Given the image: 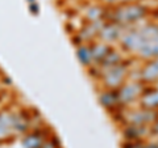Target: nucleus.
<instances>
[{
    "label": "nucleus",
    "instance_id": "1",
    "mask_svg": "<svg viewBox=\"0 0 158 148\" xmlns=\"http://www.w3.org/2000/svg\"><path fill=\"white\" fill-rule=\"evenodd\" d=\"M154 11L156 9L146 6V0L141 3H124L107 8L106 21L115 22L128 29L146 20L149 16H152V13H154Z\"/></svg>",
    "mask_w": 158,
    "mask_h": 148
},
{
    "label": "nucleus",
    "instance_id": "2",
    "mask_svg": "<svg viewBox=\"0 0 158 148\" xmlns=\"http://www.w3.org/2000/svg\"><path fill=\"white\" fill-rule=\"evenodd\" d=\"M133 62H135V58H128L120 64L103 72L100 77L96 80L102 89L117 91L129 79V73L133 68Z\"/></svg>",
    "mask_w": 158,
    "mask_h": 148
},
{
    "label": "nucleus",
    "instance_id": "3",
    "mask_svg": "<svg viewBox=\"0 0 158 148\" xmlns=\"http://www.w3.org/2000/svg\"><path fill=\"white\" fill-rule=\"evenodd\" d=\"M115 117H118L120 126H152L158 117V111L149 110L138 105L131 107H123L116 111Z\"/></svg>",
    "mask_w": 158,
    "mask_h": 148
},
{
    "label": "nucleus",
    "instance_id": "4",
    "mask_svg": "<svg viewBox=\"0 0 158 148\" xmlns=\"http://www.w3.org/2000/svg\"><path fill=\"white\" fill-rule=\"evenodd\" d=\"M146 85L137 79H128L123 85L116 91L117 100L120 107H131L137 105L138 100L141 98Z\"/></svg>",
    "mask_w": 158,
    "mask_h": 148
},
{
    "label": "nucleus",
    "instance_id": "5",
    "mask_svg": "<svg viewBox=\"0 0 158 148\" xmlns=\"http://www.w3.org/2000/svg\"><path fill=\"white\" fill-rule=\"evenodd\" d=\"M20 109L4 107L0 110V143L12 140L19 135L17 119Z\"/></svg>",
    "mask_w": 158,
    "mask_h": 148
},
{
    "label": "nucleus",
    "instance_id": "6",
    "mask_svg": "<svg viewBox=\"0 0 158 148\" xmlns=\"http://www.w3.org/2000/svg\"><path fill=\"white\" fill-rule=\"evenodd\" d=\"M137 77L145 85H156L158 83V58L141 62L137 68Z\"/></svg>",
    "mask_w": 158,
    "mask_h": 148
},
{
    "label": "nucleus",
    "instance_id": "7",
    "mask_svg": "<svg viewBox=\"0 0 158 148\" xmlns=\"http://www.w3.org/2000/svg\"><path fill=\"white\" fill-rule=\"evenodd\" d=\"M124 32H125V28L117 25L115 22L106 21L98 34V39L102 42L108 43V45H111V46H117Z\"/></svg>",
    "mask_w": 158,
    "mask_h": 148
},
{
    "label": "nucleus",
    "instance_id": "8",
    "mask_svg": "<svg viewBox=\"0 0 158 148\" xmlns=\"http://www.w3.org/2000/svg\"><path fill=\"white\" fill-rule=\"evenodd\" d=\"M107 8L102 6L99 2H87L83 6V9L81 11V17L83 22H96L106 20Z\"/></svg>",
    "mask_w": 158,
    "mask_h": 148
},
{
    "label": "nucleus",
    "instance_id": "9",
    "mask_svg": "<svg viewBox=\"0 0 158 148\" xmlns=\"http://www.w3.org/2000/svg\"><path fill=\"white\" fill-rule=\"evenodd\" d=\"M50 135L52 134L49 132V129H45V127L31 130L27 134H24L23 146L24 148H40Z\"/></svg>",
    "mask_w": 158,
    "mask_h": 148
},
{
    "label": "nucleus",
    "instance_id": "10",
    "mask_svg": "<svg viewBox=\"0 0 158 148\" xmlns=\"http://www.w3.org/2000/svg\"><path fill=\"white\" fill-rule=\"evenodd\" d=\"M121 134L125 140H150L152 129L149 126H121Z\"/></svg>",
    "mask_w": 158,
    "mask_h": 148
},
{
    "label": "nucleus",
    "instance_id": "11",
    "mask_svg": "<svg viewBox=\"0 0 158 148\" xmlns=\"http://www.w3.org/2000/svg\"><path fill=\"white\" fill-rule=\"evenodd\" d=\"M98 100L100 102V105L104 107L107 111L115 114L116 111H118L121 109L120 103H118L117 100V95L116 91H110V89H99L98 92Z\"/></svg>",
    "mask_w": 158,
    "mask_h": 148
},
{
    "label": "nucleus",
    "instance_id": "12",
    "mask_svg": "<svg viewBox=\"0 0 158 148\" xmlns=\"http://www.w3.org/2000/svg\"><path fill=\"white\" fill-rule=\"evenodd\" d=\"M138 106L149 110L158 111V85H146L141 98L137 102Z\"/></svg>",
    "mask_w": 158,
    "mask_h": 148
},
{
    "label": "nucleus",
    "instance_id": "13",
    "mask_svg": "<svg viewBox=\"0 0 158 148\" xmlns=\"http://www.w3.org/2000/svg\"><path fill=\"white\" fill-rule=\"evenodd\" d=\"M115 46H111L108 45L106 42H102L96 39V41H94L90 43V49H91V54H92V60H94V66H98L99 63H102V60L104 59L110 51Z\"/></svg>",
    "mask_w": 158,
    "mask_h": 148
},
{
    "label": "nucleus",
    "instance_id": "14",
    "mask_svg": "<svg viewBox=\"0 0 158 148\" xmlns=\"http://www.w3.org/2000/svg\"><path fill=\"white\" fill-rule=\"evenodd\" d=\"M133 58L140 62H145V60H149V59H153V58H158V38L153 39V41L144 45L135 54Z\"/></svg>",
    "mask_w": 158,
    "mask_h": 148
},
{
    "label": "nucleus",
    "instance_id": "15",
    "mask_svg": "<svg viewBox=\"0 0 158 148\" xmlns=\"http://www.w3.org/2000/svg\"><path fill=\"white\" fill-rule=\"evenodd\" d=\"M75 53H77L78 60L81 62V64L85 68H87V70H88V68H91L94 66L90 43H81V45H77Z\"/></svg>",
    "mask_w": 158,
    "mask_h": 148
},
{
    "label": "nucleus",
    "instance_id": "16",
    "mask_svg": "<svg viewBox=\"0 0 158 148\" xmlns=\"http://www.w3.org/2000/svg\"><path fill=\"white\" fill-rule=\"evenodd\" d=\"M40 148H61V146H59V142L57 139V136L52 134Z\"/></svg>",
    "mask_w": 158,
    "mask_h": 148
},
{
    "label": "nucleus",
    "instance_id": "17",
    "mask_svg": "<svg viewBox=\"0 0 158 148\" xmlns=\"http://www.w3.org/2000/svg\"><path fill=\"white\" fill-rule=\"evenodd\" d=\"M145 142H140V140H125L124 143H123V148H144Z\"/></svg>",
    "mask_w": 158,
    "mask_h": 148
},
{
    "label": "nucleus",
    "instance_id": "18",
    "mask_svg": "<svg viewBox=\"0 0 158 148\" xmlns=\"http://www.w3.org/2000/svg\"><path fill=\"white\" fill-rule=\"evenodd\" d=\"M152 129V139H158V117L154 121V123L150 126Z\"/></svg>",
    "mask_w": 158,
    "mask_h": 148
},
{
    "label": "nucleus",
    "instance_id": "19",
    "mask_svg": "<svg viewBox=\"0 0 158 148\" xmlns=\"http://www.w3.org/2000/svg\"><path fill=\"white\" fill-rule=\"evenodd\" d=\"M29 11L32 12V14H38V12H40V7H38V4H37V2H34V3H31L29 4Z\"/></svg>",
    "mask_w": 158,
    "mask_h": 148
},
{
    "label": "nucleus",
    "instance_id": "20",
    "mask_svg": "<svg viewBox=\"0 0 158 148\" xmlns=\"http://www.w3.org/2000/svg\"><path fill=\"white\" fill-rule=\"evenodd\" d=\"M144 148H158V144H157V142L154 139H150V140L145 142Z\"/></svg>",
    "mask_w": 158,
    "mask_h": 148
},
{
    "label": "nucleus",
    "instance_id": "21",
    "mask_svg": "<svg viewBox=\"0 0 158 148\" xmlns=\"http://www.w3.org/2000/svg\"><path fill=\"white\" fill-rule=\"evenodd\" d=\"M141 2H145V0H120V4H124V3H141Z\"/></svg>",
    "mask_w": 158,
    "mask_h": 148
},
{
    "label": "nucleus",
    "instance_id": "22",
    "mask_svg": "<svg viewBox=\"0 0 158 148\" xmlns=\"http://www.w3.org/2000/svg\"><path fill=\"white\" fill-rule=\"evenodd\" d=\"M71 2H81V3H87L88 0H71Z\"/></svg>",
    "mask_w": 158,
    "mask_h": 148
},
{
    "label": "nucleus",
    "instance_id": "23",
    "mask_svg": "<svg viewBox=\"0 0 158 148\" xmlns=\"http://www.w3.org/2000/svg\"><path fill=\"white\" fill-rule=\"evenodd\" d=\"M27 2H28L29 4H31V3H34V2H36V0H27Z\"/></svg>",
    "mask_w": 158,
    "mask_h": 148
},
{
    "label": "nucleus",
    "instance_id": "24",
    "mask_svg": "<svg viewBox=\"0 0 158 148\" xmlns=\"http://www.w3.org/2000/svg\"><path fill=\"white\" fill-rule=\"evenodd\" d=\"M154 140H156V142H157V144H158V139H154Z\"/></svg>",
    "mask_w": 158,
    "mask_h": 148
},
{
    "label": "nucleus",
    "instance_id": "25",
    "mask_svg": "<svg viewBox=\"0 0 158 148\" xmlns=\"http://www.w3.org/2000/svg\"><path fill=\"white\" fill-rule=\"evenodd\" d=\"M157 85H158V83H157Z\"/></svg>",
    "mask_w": 158,
    "mask_h": 148
}]
</instances>
